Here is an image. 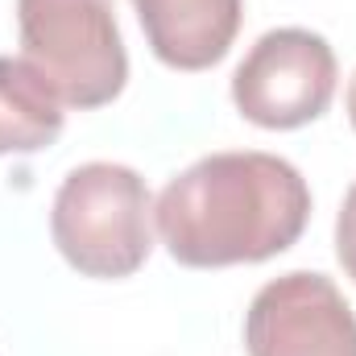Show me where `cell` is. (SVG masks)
I'll return each instance as SVG.
<instances>
[{
  "label": "cell",
  "mask_w": 356,
  "mask_h": 356,
  "mask_svg": "<svg viewBox=\"0 0 356 356\" xmlns=\"http://www.w3.org/2000/svg\"><path fill=\"white\" fill-rule=\"evenodd\" d=\"M311 220V186L286 158L241 149L199 158L166 182L154 224L178 266H257L286 253Z\"/></svg>",
  "instance_id": "obj_1"
},
{
  "label": "cell",
  "mask_w": 356,
  "mask_h": 356,
  "mask_svg": "<svg viewBox=\"0 0 356 356\" xmlns=\"http://www.w3.org/2000/svg\"><path fill=\"white\" fill-rule=\"evenodd\" d=\"M154 199L145 178L120 162H88L63 178L50 236L83 277H129L154 249Z\"/></svg>",
  "instance_id": "obj_2"
},
{
  "label": "cell",
  "mask_w": 356,
  "mask_h": 356,
  "mask_svg": "<svg viewBox=\"0 0 356 356\" xmlns=\"http://www.w3.org/2000/svg\"><path fill=\"white\" fill-rule=\"evenodd\" d=\"M21 58L71 108H104L129 79L112 0H17Z\"/></svg>",
  "instance_id": "obj_3"
},
{
  "label": "cell",
  "mask_w": 356,
  "mask_h": 356,
  "mask_svg": "<svg viewBox=\"0 0 356 356\" xmlns=\"http://www.w3.org/2000/svg\"><path fill=\"white\" fill-rule=\"evenodd\" d=\"M336 50L311 29H269L232 75V104L257 129H302L336 95Z\"/></svg>",
  "instance_id": "obj_4"
},
{
  "label": "cell",
  "mask_w": 356,
  "mask_h": 356,
  "mask_svg": "<svg viewBox=\"0 0 356 356\" xmlns=\"http://www.w3.org/2000/svg\"><path fill=\"white\" fill-rule=\"evenodd\" d=\"M245 348L249 356H356V315L332 277L294 269L249 302Z\"/></svg>",
  "instance_id": "obj_5"
},
{
  "label": "cell",
  "mask_w": 356,
  "mask_h": 356,
  "mask_svg": "<svg viewBox=\"0 0 356 356\" xmlns=\"http://www.w3.org/2000/svg\"><path fill=\"white\" fill-rule=\"evenodd\" d=\"M133 8L154 58L175 71L216 67L232 50L245 17L241 0H133Z\"/></svg>",
  "instance_id": "obj_6"
},
{
  "label": "cell",
  "mask_w": 356,
  "mask_h": 356,
  "mask_svg": "<svg viewBox=\"0 0 356 356\" xmlns=\"http://www.w3.org/2000/svg\"><path fill=\"white\" fill-rule=\"evenodd\" d=\"M63 133V99L25 63L0 58V158L38 154Z\"/></svg>",
  "instance_id": "obj_7"
},
{
  "label": "cell",
  "mask_w": 356,
  "mask_h": 356,
  "mask_svg": "<svg viewBox=\"0 0 356 356\" xmlns=\"http://www.w3.org/2000/svg\"><path fill=\"white\" fill-rule=\"evenodd\" d=\"M336 257L344 273L356 282V182L344 195V207H340V220H336Z\"/></svg>",
  "instance_id": "obj_8"
},
{
  "label": "cell",
  "mask_w": 356,
  "mask_h": 356,
  "mask_svg": "<svg viewBox=\"0 0 356 356\" xmlns=\"http://www.w3.org/2000/svg\"><path fill=\"white\" fill-rule=\"evenodd\" d=\"M348 120H353V129H356V75H353V83H348Z\"/></svg>",
  "instance_id": "obj_9"
}]
</instances>
